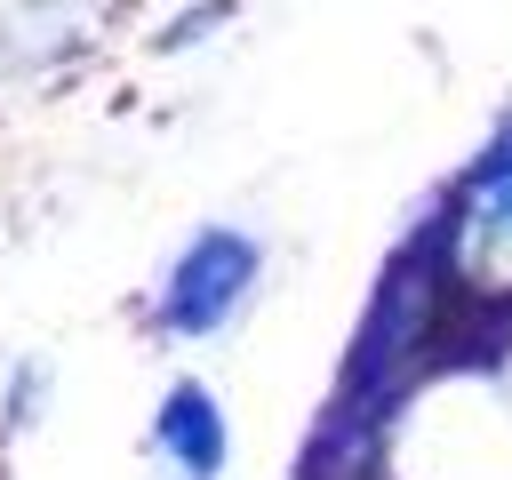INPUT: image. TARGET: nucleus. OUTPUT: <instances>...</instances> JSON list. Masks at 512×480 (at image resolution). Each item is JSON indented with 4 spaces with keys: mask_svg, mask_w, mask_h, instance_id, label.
Returning a JSON list of instances; mask_svg holds the SVG:
<instances>
[{
    "mask_svg": "<svg viewBox=\"0 0 512 480\" xmlns=\"http://www.w3.org/2000/svg\"><path fill=\"white\" fill-rule=\"evenodd\" d=\"M248 288H256V240L232 224H208L184 240V256L160 280V328L168 336H216Z\"/></svg>",
    "mask_w": 512,
    "mask_h": 480,
    "instance_id": "1",
    "label": "nucleus"
},
{
    "mask_svg": "<svg viewBox=\"0 0 512 480\" xmlns=\"http://www.w3.org/2000/svg\"><path fill=\"white\" fill-rule=\"evenodd\" d=\"M152 440L184 480H216L224 472V416H216L208 384H168V400L152 416Z\"/></svg>",
    "mask_w": 512,
    "mask_h": 480,
    "instance_id": "2",
    "label": "nucleus"
}]
</instances>
